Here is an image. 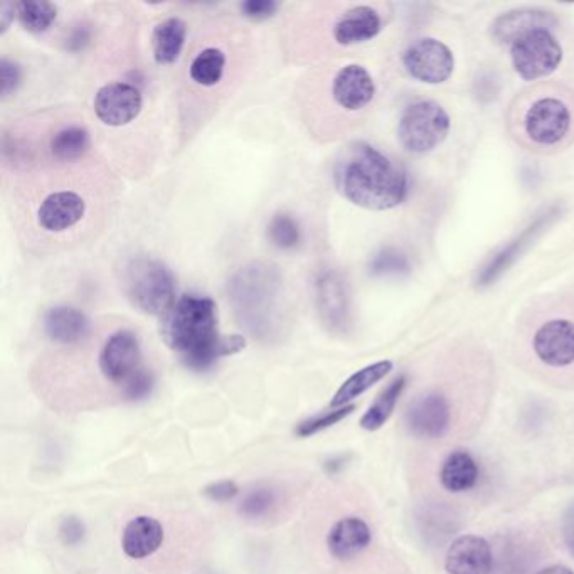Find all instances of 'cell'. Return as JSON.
Returning a JSON list of instances; mask_svg holds the SVG:
<instances>
[{
	"mask_svg": "<svg viewBox=\"0 0 574 574\" xmlns=\"http://www.w3.org/2000/svg\"><path fill=\"white\" fill-rule=\"evenodd\" d=\"M479 465L468 452L458 450L448 455L440 470V482L448 492L462 494L474 489L479 482Z\"/></svg>",
	"mask_w": 574,
	"mask_h": 574,
	"instance_id": "cb8c5ba5",
	"label": "cell"
},
{
	"mask_svg": "<svg viewBox=\"0 0 574 574\" xmlns=\"http://www.w3.org/2000/svg\"><path fill=\"white\" fill-rule=\"evenodd\" d=\"M492 568L494 556L489 541L474 534L457 537L445 556L448 574H490Z\"/></svg>",
	"mask_w": 574,
	"mask_h": 574,
	"instance_id": "5bb4252c",
	"label": "cell"
},
{
	"mask_svg": "<svg viewBox=\"0 0 574 574\" xmlns=\"http://www.w3.org/2000/svg\"><path fill=\"white\" fill-rule=\"evenodd\" d=\"M373 541L371 527L361 517H344L335 522L327 536V549L332 558L349 561L366 551Z\"/></svg>",
	"mask_w": 574,
	"mask_h": 574,
	"instance_id": "ac0fdd59",
	"label": "cell"
},
{
	"mask_svg": "<svg viewBox=\"0 0 574 574\" xmlns=\"http://www.w3.org/2000/svg\"><path fill=\"white\" fill-rule=\"evenodd\" d=\"M337 191L347 201L369 211L398 208L408 196V177L401 165L373 145L357 142L335 165Z\"/></svg>",
	"mask_w": 574,
	"mask_h": 574,
	"instance_id": "7a4b0ae2",
	"label": "cell"
},
{
	"mask_svg": "<svg viewBox=\"0 0 574 574\" xmlns=\"http://www.w3.org/2000/svg\"><path fill=\"white\" fill-rule=\"evenodd\" d=\"M376 95L373 76L361 64H347L332 81V96L347 112L366 108Z\"/></svg>",
	"mask_w": 574,
	"mask_h": 574,
	"instance_id": "9a60e30c",
	"label": "cell"
},
{
	"mask_svg": "<svg viewBox=\"0 0 574 574\" xmlns=\"http://www.w3.org/2000/svg\"><path fill=\"white\" fill-rule=\"evenodd\" d=\"M564 541L568 544L569 551L574 554V504L569 507L568 514L564 517Z\"/></svg>",
	"mask_w": 574,
	"mask_h": 574,
	"instance_id": "60d3db41",
	"label": "cell"
},
{
	"mask_svg": "<svg viewBox=\"0 0 574 574\" xmlns=\"http://www.w3.org/2000/svg\"><path fill=\"white\" fill-rule=\"evenodd\" d=\"M95 115L107 127H125L139 117L144 108V96L130 83H108L95 96Z\"/></svg>",
	"mask_w": 574,
	"mask_h": 574,
	"instance_id": "30bf717a",
	"label": "cell"
},
{
	"mask_svg": "<svg viewBox=\"0 0 574 574\" xmlns=\"http://www.w3.org/2000/svg\"><path fill=\"white\" fill-rule=\"evenodd\" d=\"M531 347L537 361L553 369L574 364V295L548 300L532 310Z\"/></svg>",
	"mask_w": 574,
	"mask_h": 574,
	"instance_id": "277c9868",
	"label": "cell"
},
{
	"mask_svg": "<svg viewBox=\"0 0 574 574\" xmlns=\"http://www.w3.org/2000/svg\"><path fill=\"white\" fill-rule=\"evenodd\" d=\"M403 64L411 78L426 85H442L453 75L455 56L447 44L425 38L404 51Z\"/></svg>",
	"mask_w": 574,
	"mask_h": 574,
	"instance_id": "9c48e42d",
	"label": "cell"
},
{
	"mask_svg": "<svg viewBox=\"0 0 574 574\" xmlns=\"http://www.w3.org/2000/svg\"><path fill=\"white\" fill-rule=\"evenodd\" d=\"M213 298L182 295L160 320V337L194 371H206L221 357L246 347L245 337H223L218 332V312Z\"/></svg>",
	"mask_w": 574,
	"mask_h": 574,
	"instance_id": "6da1fadb",
	"label": "cell"
},
{
	"mask_svg": "<svg viewBox=\"0 0 574 574\" xmlns=\"http://www.w3.org/2000/svg\"><path fill=\"white\" fill-rule=\"evenodd\" d=\"M59 536L63 539L64 544L76 546L85 537V524L78 517H68V519H64L63 524L59 527Z\"/></svg>",
	"mask_w": 574,
	"mask_h": 574,
	"instance_id": "8d00e7d4",
	"label": "cell"
},
{
	"mask_svg": "<svg viewBox=\"0 0 574 574\" xmlns=\"http://www.w3.org/2000/svg\"><path fill=\"white\" fill-rule=\"evenodd\" d=\"M512 135L532 150L561 149L574 137V95L558 86H537L519 96L511 113Z\"/></svg>",
	"mask_w": 574,
	"mask_h": 574,
	"instance_id": "3957f363",
	"label": "cell"
},
{
	"mask_svg": "<svg viewBox=\"0 0 574 574\" xmlns=\"http://www.w3.org/2000/svg\"><path fill=\"white\" fill-rule=\"evenodd\" d=\"M123 386H125L123 389L125 398L130 399V401H140L152 393L155 386L154 374L140 367L139 371L133 374L132 378L128 379Z\"/></svg>",
	"mask_w": 574,
	"mask_h": 574,
	"instance_id": "836d02e7",
	"label": "cell"
},
{
	"mask_svg": "<svg viewBox=\"0 0 574 574\" xmlns=\"http://www.w3.org/2000/svg\"><path fill=\"white\" fill-rule=\"evenodd\" d=\"M404 388H406V378L404 376L394 379L393 383L389 384L388 388L379 394L376 401L369 406V410L364 413V416L361 418V428L367 431H376L379 428H383L384 423L389 420V416L393 415L394 408H396L399 396L403 394Z\"/></svg>",
	"mask_w": 574,
	"mask_h": 574,
	"instance_id": "484cf974",
	"label": "cell"
},
{
	"mask_svg": "<svg viewBox=\"0 0 574 574\" xmlns=\"http://www.w3.org/2000/svg\"><path fill=\"white\" fill-rule=\"evenodd\" d=\"M86 202L75 191L49 194L38 209V223L48 233H64L85 218Z\"/></svg>",
	"mask_w": 574,
	"mask_h": 574,
	"instance_id": "2e32d148",
	"label": "cell"
},
{
	"mask_svg": "<svg viewBox=\"0 0 574 574\" xmlns=\"http://www.w3.org/2000/svg\"><path fill=\"white\" fill-rule=\"evenodd\" d=\"M142 351L137 335L118 330L100 352V371L110 383L125 384L140 369Z\"/></svg>",
	"mask_w": 574,
	"mask_h": 574,
	"instance_id": "8fae6325",
	"label": "cell"
},
{
	"mask_svg": "<svg viewBox=\"0 0 574 574\" xmlns=\"http://www.w3.org/2000/svg\"><path fill=\"white\" fill-rule=\"evenodd\" d=\"M14 17H17L16 4H11V2L2 4V7H0V34H2V36L9 31Z\"/></svg>",
	"mask_w": 574,
	"mask_h": 574,
	"instance_id": "ab89813d",
	"label": "cell"
},
{
	"mask_svg": "<svg viewBox=\"0 0 574 574\" xmlns=\"http://www.w3.org/2000/svg\"><path fill=\"white\" fill-rule=\"evenodd\" d=\"M186 22L179 17H169L155 26L152 34V48L157 64L176 63L186 44Z\"/></svg>",
	"mask_w": 574,
	"mask_h": 574,
	"instance_id": "d4e9b609",
	"label": "cell"
},
{
	"mask_svg": "<svg viewBox=\"0 0 574 574\" xmlns=\"http://www.w3.org/2000/svg\"><path fill=\"white\" fill-rule=\"evenodd\" d=\"M317 307L325 324L341 330L349 324V298L339 273L327 270L315 282Z\"/></svg>",
	"mask_w": 574,
	"mask_h": 574,
	"instance_id": "e0dca14e",
	"label": "cell"
},
{
	"mask_svg": "<svg viewBox=\"0 0 574 574\" xmlns=\"http://www.w3.org/2000/svg\"><path fill=\"white\" fill-rule=\"evenodd\" d=\"M90 39V27L78 26L71 31L70 38L66 39L68 41L66 48L71 49V51H81L86 44L90 43Z\"/></svg>",
	"mask_w": 574,
	"mask_h": 574,
	"instance_id": "f35d334b",
	"label": "cell"
},
{
	"mask_svg": "<svg viewBox=\"0 0 574 574\" xmlns=\"http://www.w3.org/2000/svg\"><path fill=\"white\" fill-rule=\"evenodd\" d=\"M391 371H393V362L388 361V359L373 362L369 366L362 367L357 373L352 374L351 378H347L342 383L341 388L337 389V393L334 394V398L330 401V408L339 410V408L349 406L351 401L369 391L379 381H383Z\"/></svg>",
	"mask_w": 574,
	"mask_h": 574,
	"instance_id": "7402d4cb",
	"label": "cell"
},
{
	"mask_svg": "<svg viewBox=\"0 0 574 574\" xmlns=\"http://www.w3.org/2000/svg\"><path fill=\"white\" fill-rule=\"evenodd\" d=\"M280 283L277 270L263 263L241 268L229 283V298L234 312L253 332L270 324L277 305Z\"/></svg>",
	"mask_w": 574,
	"mask_h": 574,
	"instance_id": "5b68a950",
	"label": "cell"
},
{
	"mask_svg": "<svg viewBox=\"0 0 574 574\" xmlns=\"http://www.w3.org/2000/svg\"><path fill=\"white\" fill-rule=\"evenodd\" d=\"M410 272V261L398 250H383L371 263V273L378 277Z\"/></svg>",
	"mask_w": 574,
	"mask_h": 574,
	"instance_id": "1f68e13d",
	"label": "cell"
},
{
	"mask_svg": "<svg viewBox=\"0 0 574 574\" xmlns=\"http://www.w3.org/2000/svg\"><path fill=\"white\" fill-rule=\"evenodd\" d=\"M268 240L278 250H295L302 243V231L290 214L278 213L268 224Z\"/></svg>",
	"mask_w": 574,
	"mask_h": 574,
	"instance_id": "f546056e",
	"label": "cell"
},
{
	"mask_svg": "<svg viewBox=\"0 0 574 574\" xmlns=\"http://www.w3.org/2000/svg\"><path fill=\"white\" fill-rule=\"evenodd\" d=\"M123 285L135 309L147 315H165L176 303V280L162 261L137 256L128 261Z\"/></svg>",
	"mask_w": 574,
	"mask_h": 574,
	"instance_id": "8992f818",
	"label": "cell"
},
{
	"mask_svg": "<svg viewBox=\"0 0 574 574\" xmlns=\"http://www.w3.org/2000/svg\"><path fill=\"white\" fill-rule=\"evenodd\" d=\"M164 537V527L157 519L150 516L135 517L123 529V553L132 559L149 558L159 551L164 544Z\"/></svg>",
	"mask_w": 574,
	"mask_h": 574,
	"instance_id": "44dd1931",
	"label": "cell"
},
{
	"mask_svg": "<svg viewBox=\"0 0 574 574\" xmlns=\"http://www.w3.org/2000/svg\"><path fill=\"white\" fill-rule=\"evenodd\" d=\"M536 574H574L571 569L566 568V566H561V564H554V566H549V568H544Z\"/></svg>",
	"mask_w": 574,
	"mask_h": 574,
	"instance_id": "b9f144b4",
	"label": "cell"
},
{
	"mask_svg": "<svg viewBox=\"0 0 574 574\" xmlns=\"http://www.w3.org/2000/svg\"><path fill=\"white\" fill-rule=\"evenodd\" d=\"M452 120L436 101H416L404 110L398 123V139L411 154H428L447 139Z\"/></svg>",
	"mask_w": 574,
	"mask_h": 574,
	"instance_id": "52a82bcc",
	"label": "cell"
},
{
	"mask_svg": "<svg viewBox=\"0 0 574 574\" xmlns=\"http://www.w3.org/2000/svg\"><path fill=\"white\" fill-rule=\"evenodd\" d=\"M21 81V66L12 59L2 58L0 61V95L2 98H9V96L14 95L21 85Z\"/></svg>",
	"mask_w": 574,
	"mask_h": 574,
	"instance_id": "e575fe53",
	"label": "cell"
},
{
	"mask_svg": "<svg viewBox=\"0 0 574 574\" xmlns=\"http://www.w3.org/2000/svg\"><path fill=\"white\" fill-rule=\"evenodd\" d=\"M224 68H226V56L223 51L218 48H206L202 49L192 61L189 75L196 85L211 88L223 80Z\"/></svg>",
	"mask_w": 574,
	"mask_h": 574,
	"instance_id": "83f0119b",
	"label": "cell"
},
{
	"mask_svg": "<svg viewBox=\"0 0 574 574\" xmlns=\"http://www.w3.org/2000/svg\"><path fill=\"white\" fill-rule=\"evenodd\" d=\"M556 24L549 12L537 11V9H519L500 16L492 26L494 38L500 43H514L524 32L536 29V27H548Z\"/></svg>",
	"mask_w": 574,
	"mask_h": 574,
	"instance_id": "603a6c76",
	"label": "cell"
},
{
	"mask_svg": "<svg viewBox=\"0 0 574 574\" xmlns=\"http://www.w3.org/2000/svg\"><path fill=\"white\" fill-rule=\"evenodd\" d=\"M381 29L383 21L373 7L356 6L335 22L334 39L341 46H356L376 38Z\"/></svg>",
	"mask_w": 574,
	"mask_h": 574,
	"instance_id": "d6986e66",
	"label": "cell"
},
{
	"mask_svg": "<svg viewBox=\"0 0 574 574\" xmlns=\"http://www.w3.org/2000/svg\"><path fill=\"white\" fill-rule=\"evenodd\" d=\"M356 410L354 404L339 408V410L330 411L324 416H315L312 420L305 421L297 428L298 436H310L319 433V431L327 430L330 426L337 425L339 421L344 420L347 416L351 415L352 411Z\"/></svg>",
	"mask_w": 574,
	"mask_h": 574,
	"instance_id": "d6a6232c",
	"label": "cell"
},
{
	"mask_svg": "<svg viewBox=\"0 0 574 574\" xmlns=\"http://www.w3.org/2000/svg\"><path fill=\"white\" fill-rule=\"evenodd\" d=\"M17 7V19L27 32L32 34H43L53 26L58 9L51 2L46 0H29V2H19Z\"/></svg>",
	"mask_w": 574,
	"mask_h": 574,
	"instance_id": "f1b7e54d",
	"label": "cell"
},
{
	"mask_svg": "<svg viewBox=\"0 0 574 574\" xmlns=\"http://www.w3.org/2000/svg\"><path fill=\"white\" fill-rule=\"evenodd\" d=\"M54 159L73 162L83 157L90 149V133L83 127H68L59 130L49 144Z\"/></svg>",
	"mask_w": 574,
	"mask_h": 574,
	"instance_id": "4316f807",
	"label": "cell"
},
{
	"mask_svg": "<svg viewBox=\"0 0 574 574\" xmlns=\"http://www.w3.org/2000/svg\"><path fill=\"white\" fill-rule=\"evenodd\" d=\"M275 504H277V495L272 489L251 490L241 502L240 512L248 519H260L272 511Z\"/></svg>",
	"mask_w": 574,
	"mask_h": 574,
	"instance_id": "4dcf8cb0",
	"label": "cell"
},
{
	"mask_svg": "<svg viewBox=\"0 0 574 574\" xmlns=\"http://www.w3.org/2000/svg\"><path fill=\"white\" fill-rule=\"evenodd\" d=\"M44 332L49 339L63 346H75L90 334V320L75 307L59 305L44 315Z\"/></svg>",
	"mask_w": 574,
	"mask_h": 574,
	"instance_id": "ffe728a7",
	"label": "cell"
},
{
	"mask_svg": "<svg viewBox=\"0 0 574 574\" xmlns=\"http://www.w3.org/2000/svg\"><path fill=\"white\" fill-rule=\"evenodd\" d=\"M406 423L413 435L440 440L452 425V408L442 394L430 393L416 399L406 413Z\"/></svg>",
	"mask_w": 574,
	"mask_h": 574,
	"instance_id": "4fadbf2b",
	"label": "cell"
},
{
	"mask_svg": "<svg viewBox=\"0 0 574 574\" xmlns=\"http://www.w3.org/2000/svg\"><path fill=\"white\" fill-rule=\"evenodd\" d=\"M558 214V208L548 209V211H544L543 214H539L517 238H514L509 245L504 246V248L484 266V270H482V272L479 273V277H477V285H479L480 288L489 287L492 283L497 282V280L534 245V241L539 238V234L543 233L544 229L553 223Z\"/></svg>",
	"mask_w": 574,
	"mask_h": 574,
	"instance_id": "7c38bea8",
	"label": "cell"
},
{
	"mask_svg": "<svg viewBox=\"0 0 574 574\" xmlns=\"http://www.w3.org/2000/svg\"><path fill=\"white\" fill-rule=\"evenodd\" d=\"M240 9L251 21H266L277 14L278 4L273 0H248L241 4Z\"/></svg>",
	"mask_w": 574,
	"mask_h": 574,
	"instance_id": "d590c367",
	"label": "cell"
},
{
	"mask_svg": "<svg viewBox=\"0 0 574 574\" xmlns=\"http://www.w3.org/2000/svg\"><path fill=\"white\" fill-rule=\"evenodd\" d=\"M238 485L234 484L233 480H219L214 484L208 485L204 489V494L208 495L209 499L214 502H228L238 495Z\"/></svg>",
	"mask_w": 574,
	"mask_h": 574,
	"instance_id": "74e56055",
	"label": "cell"
},
{
	"mask_svg": "<svg viewBox=\"0 0 574 574\" xmlns=\"http://www.w3.org/2000/svg\"><path fill=\"white\" fill-rule=\"evenodd\" d=\"M511 58L522 80H543L558 70L563 61V48L548 27H536L512 43Z\"/></svg>",
	"mask_w": 574,
	"mask_h": 574,
	"instance_id": "ba28073f",
	"label": "cell"
}]
</instances>
